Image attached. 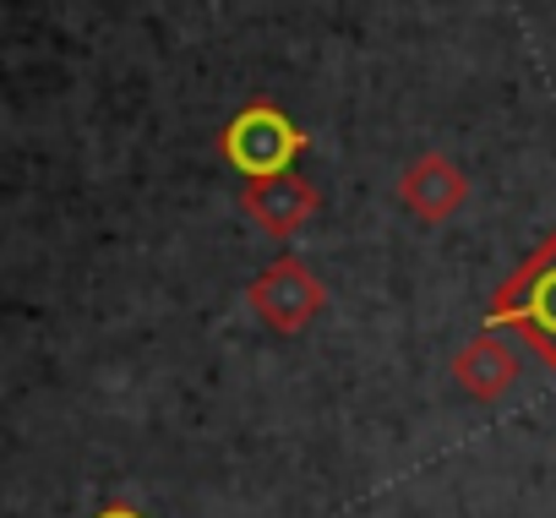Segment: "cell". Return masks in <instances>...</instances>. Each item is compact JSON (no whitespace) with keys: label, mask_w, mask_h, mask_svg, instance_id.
Returning <instances> with one entry per match:
<instances>
[{"label":"cell","mask_w":556,"mask_h":518,"mask_svg":"<svg viewBox=\"0 0 556 518\" xmlns=\"http://www.w3.org/2000/svg\"><path fill=\"white\" fill-rule=\"evenodd\" d=\"M485 323L513 328L518 339H529L540 350V361L556 371V235H545L523 256V268L491 295Z\"/></svg>","instance_id":"6da1fadb"},{"label":"cell","mask_w":556,"mask_h":518,"mask_svg":"<svg viewBox=\"0 0 556 518\" xmlns=\"http://www.w3.org/2000/svg\"><path fill=\"white\" fill-rule=\"evenodd\" d=\"M301 148H306V137H301L285 115H278L273 104L240 110V115L229 121V131H224V159H229L240 175H251V180L285 175V169L301 159Z\"/></svg>","instance_id":"7a4b0ae2"},{"label":"cell","mask_w":556,"mask_h":518,"mask_svg":"<svg viewBox=\"0 0 556 518\" xmlns=\"http://www.w3.org/2000/svg\"><path fill=\"white\" fill-rule=\"evenodd\" d=\"M323 285H317V274H306V263H295V256H278V263L251 285V306H256V317L267 323V328H278V333H301L317 312H323Z\"/></svg>","instance_id":"3957f363"},{"label":"cell","mask_w":556,"mask_h":518,"mask_svg":"<svg viewBox=\"0 0 556 518\" xmlns=\"http://www.w3.org/2000/svg\"><path fill=\"white\" fill-rule=\"evenodd\" d=\"M245 213L267 229V235H295L312 213H317V191L301 180V175H267V180H251L245 191Z\"/></svg>","instance_id":"277c9868"},{"label":"cell","mask_w":556,"mask_h":518,"mask_svg":"<svg viewBox=\"0 0 556 518\" xmlns=\"http://www.w3.org/2000/svg\"><path fill=\"white\" fill-rule=\"evenodd\" d=\"M513 377H518V355H513L502 339H491V333L469 339V344L453 355V382H458L469 399H502V393L513 388Z\"/></svg>","instance_id":"5b68a950"},{"label":"cell","mask_w":556,"mask_h":518,"mask_svg":"<svg viewBox=\"0 0 556 518\" xmlns=\"http://www.w3.org/2000/svg\"><path fill=\"white\" fill-rule=\"evenodd\" d=\"M399 197H404L420 218L437 224V218H447V213L464 202V175H458L447 159L431 153V159H415V164H409V175L399 180Z\"/></svg>","instance_id":"8992f818"},{"label":"cell","mask_w":556,"mask_h":518,"mask_svg":"<svg viewBox=\"0 0 556 518\" xmlns=\"http://www.w3.org/2000/svg\"><path fill=\"white\" fill-rule=\"evenodd\" d=\"M99 518H142V513H137V507H126V502H115V507H104Z\"/></svg>","instance_id":"52a82bcc"}]
</instances>
